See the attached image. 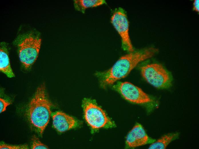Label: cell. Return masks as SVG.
Here are the masks:
<instances>
[{"label": "cell", "instance_id": "6da1fadb", "mask_svg": "<svg viewBox=\"0 0 199 149\" xmlns=\"http://www.w3.org/2000/svg\"><path fill=\"white\" fill-rule=\"evenodd\" d=\"M158 51L153 47L130 52L120 58L108 70L97 74L101 84L109 85L126 77L139 63L150 58Z\"/></svg>", "mask_w": 199, "mask_h": 149}, {"label": "cell", "instance_id": "7a4b0ae2", "mask_svg": "<svg viewBox=\"0 0 199 149\" xmlns=\"http://www.w3.org/2000/svg\"><path fill=\"white\" fill-rule=\"evenodd\" d=\"M45 91L44 84L38 87L29 104L27 113L30 123L41 135L49 122L52 105Z\"/></svg>", "mask_w": 199, "mask_h": 149}, {"label": "cell", "instance_id": "3957f363", "mask_svg": "<svg viewBox=\"0 0 199 149\" xmlns=\"http://www.w3.org/2000/svg\"><path fill=\"white\" fill-rule=\"evenodd\" d=\"M18 44L20 60L25 68H30L38 56L41 39L37 34L31 33L23 36Z\"/></svg>", "mask_w": 199, "mask_h": 149}, {"label": "cell", "instance_id": "277c9868", "mask_svg": "<svg viewBox=\"0 0 199 149\" xmlns=\"http://www.w3.org/2000/svg\"><path fill=\"white\" fill-rule=\"evenodd\" d=\"M82 105L85 120L93 129L111 128L115 126L114 123L102 109L92 100L84 98Z\"/></svg>", "mask_w": 199, "mask_h": 149}, {"label": "cell", "instance_id": "5b68a950", "mask_svg": "<svg viewBox=\"0 0 199 149\" xmlns=\"http://www.w3.org/2000/svg\"><path fill=\"white\" fill-rule=\"evenodd\" d=\"M142 75L149 84L160 89L169 88L171 85L172 79L169 72L160 64L152 63L142 66Z\"/></svg>", "mask_w": 199, "mask_h": 149}, {"label": "cell", "instance_id": "8992f818", "mask_svg": "<svg viewBox=\"0 0 199 149\" xmlns=\"http://www.w3.org/2000/svg\"><path fill=\"white\" fill-rule=\"evenodd\" d=\"M111 22L120 35L123 49L130 52L134 51L129 32V22L124 10L119 8L111 18Z\"/></svg>", "mask_w": 199, "mask_h": 149}, {"label": "cell", "instance_id": "52a82bcc", "mask_svg": "<svg viewBox=\"0 0 199 149\" xmlns=\"http://www.w3.org/2000/svg\"><path fill=\"white\" fill-rule=\"evenodd\" d=\"M114 87L125 99L131 102L144 104L153 101L150 97L140 88L130 83L119 82Z\"/></svg>", "mask_w": 199, "mask_h": 149}, {"label": "cell", "instance_id": "ba28073f", "mask_svg": "<svg viewBox=\"0 0 199 149\" xmlns=\"http://www.w3.org/2000/svg\"><path fill=\"white\" fill-rule=\"evenodd\" d=\"M155 141L148 136L141 124L137 123L127 135L126 143L129 147L135 148L152 143Z\"/></svg>", "mask_w": 199, "mask_h": 149}, {"label": "cell", "instance_id": "9c48e42d", "mask_svg": "<svg viewBox=\"0 0 199 149\" xmlns=\"http://www.w3.org/2000/svg\"><path fill=\"white\" fill-rule=\"evenodd\" d=\"M52 118L54 128L60 132L74 128L77 125V121L73 117L61 111L54 113Z\"/></svg>", "mask_w": 199, "mask_h": 149}, {"label": "cell", "instance_id": "30bf717a", "mask_svg": "<svg viewBox=\"0 0 199 149\" xmlns=\"http://www.w3.org/2000/svg\"><path fill=\"white\" fill-rule=\"evenodd\" d=\"M7 46L4 42H1L0 51V70L9 77H14L11 67Z\"/></svg>", "mask_w": 199, "mask_h": 149}, {"label": "cell", "instance_id": "8fae6325", "mask_svg": "<svg viewBox=\"0 0 199 149\" xmlns=\"http://www.w3.org/2000/svg\"><path fill=\"white\" fill-rule=\"evenodd\" d=\"M75 9L83 13H85L88 8L97 7L106 3L104 0H74Z\"/></svg>", "mask_w": 199, "mask_h": 149}, {"label": "cell", "instance_id": "7c38bea8", "mask_svg": "<svg viewBox=\"0 0 199 149\" xmlns=\"http://www.w3.org/2000/svg\"><path fill=\"white\" fill-rule=\"evenodd\" d=\"M179 134L172 133L165 135L156 141L152 143L149 147L150 149H164L172 141L178 137Z\"/></svg>", "mask_w": 199, "mask_h": 149}, {"label": "cell", "instance_id": "4fadbf2b", "mask_svg": "<svg viewBox=\"0 0 199 149\" xmlns=\"http://www.w3.org/2000/svg\"><path fill=\"white\" fill-rule=\"evenodd\" d=\"M32 149H48V147L46 145L42 143L39 139L35 136H33L32 139Z\"/></svg>", "mask_w": 199, "mask_h": 149}, {"label": "cell", "instance_id": "5bb4252c", "mask_svg": "<svg viewBox=\"0 0 199 149\" xmlns=\"http://www.w3.org/2000/svg\"><path fill=\"white\" fill-rule=\"evenodd\" d=\"M28 145L25 144L21 145H11L5 144H1L0 145V149H27Z\"/></svg>", "mask_w": 199, "mask_h": 149}, {"label": "cell", "instance_id": "9a60e30c", "mask_svg": "<svg viewBox=\"0 0 199 149\" xmlns=\"http://www.w3.org/2000/svg\"><path fill=\"white\" fill-rule=\"evenodd\" d=\"M10 102L1 98H0V113L5 111L7 106L11 104Z\"/></svg>", "mask_w": 199, "mask_h": 149}, {"label": "cell", "instance_id": "2e32d148", "mask_svg": "<svg viewBox=\"0 0 199 149\" xmlns=\"http://www.w3.org/2000/svg\"><path fill=\"white\" fill-rule=\"evenodd\" d=\"M193 10L195 11L199 12V0H194L193 3Z\"/></svg>", "mask_w": 199, "mask_h": 149}]
</instances>
